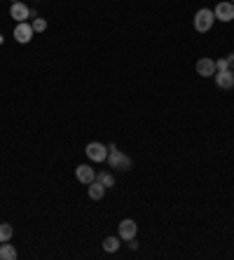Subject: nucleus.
I'll return each instance as SVG.
<instances>
[{
    "instance_id": "nucleus-4",
    "label": "nucleus",
    "mask_w": 234,
    "mask_h": 260,
    "mask_svg": "<svg viewBox=\"0 0 234 260\" xmlns=\"http://www.w3.org/2000/svg\"><path fill=\"white\" fill-rule=\"evenodd\" d=\"M84 153H87V157L94 159V162H105V159H108V148H105L103 143H99V141H94V143L87 145Z\"/></svg>"
},
{
    "instance_id": "nucleus-22",
    "label": "nucleus",
    "mask_w": 234,
    "mask_h": 260,
    "mask_svg": "<svg viewBox=\"0 0 234 260\" xmlns=\"http://www.w3.org/2000/svg\"><path fill=\"white\" fill-rule=\"evenodd\" d=\"M232 2H234V0H232Z\"/></svg>"
},
{
    "instance_id": "nucleus-1",
    "label": "nucleus",
    "mask_w": 234,
    "mask_h": 260,
    "mask_svg": "<svg viewBox=\"0 0 234 260\" xmlns=\"http://www.w3.org/2000/svg\"><path fill=\"white\" fill-rule=\"evenodd\" d=\"M108 164H110V169H119V171H127L131 169V157L124 155L122 150H117V145H110L108 148V159H105Z\"/></svg>"
},
{
    "instance_id": "nucleus-20",
    "label": "nucleus",
    "mask_w": 234,
    "mask_h": 260,
    "mask_svg": "<svg viewBox=\"0 0 234 260\" xmlns=\"http://www.w3.org/2000/svg\"><path fill=\"white\" fill-rule=\"evenodd\" d=\"M12 2H21V0H12Z\"/></svg>"
},
{
    "instance_id": "nucleus-12",
    "label": "nucleus",
    "mask_w": 234,
    "mask_h": 260,
    "mask_svg": "<svg viewBox=\"0 0 234 260\" xmlns=\"http://www.w3.org/2000/svg\"><path fill=\"white\" fill-rule=\"evenodd\" d=\"M0 258L2 260H14L17 258V248L12 244H7V242H2L0 244Z\"/></svg>"
},
{
    "instance_id": "nucleus-5",
    "label": "nucleus",
    "mask_w": 234,
    "mask_h": 260,
    "mask_svg": "<svg viewBox=\"0 0 234 260\" xmlns=\"http://www.w3.org/2000/svg\"><path fill=\"white\" fill-rule=\"evenodd\" d=\"M33 26L31 24H26V21H19L17 24V28H14V40L17 42H21V45H26V42H31L33 40Z\"/></svg>"
},
{
    "instance_id": "nucleus-13",
    "label": "nucleus",
    "mask_w": 234,
    "mask_h": 260,
    "mask_svg": "<svg viewBox=\"0 0 234 260\" xmlns=\"http://www.w3.org/2000/svg\"><path fill=\"white\" fill-rule=\"evenodd\" d=\"M12 234H14V230L10 223H0V244H2V242H10Z\"/></svg>"
},
{
    "instance_id": "nucleus-19",
    "label": "nucleus",
    "mask_w": 234,
    "mask_h": 260,
    "mask_svg": "<svg viewBox=\"0 0 234 260\" xmlns=\"http://www.w3.org/2000/svg\"><path fill=\"white\" fill-rule=\"evenodd\" d=\"M0 45H2V35H0Z\"/></svg>"
},
{
    "instance_id": "nucleus-2",
    "label": "nucleus",
    "mask_w": 234,
    "mask_h": 260,
    "mask_svg": "<svg viewBox=\"0 0 234 260\" xmlns=\"http://www.w3.org/2000/svg\"><path fill=\"white\" fill-rule=\"evenodd\" d=\"M213 21H216V14L211 12V10H206V7L195 14V28L199 33H208L211 26H213Z\"/></svg>"
},
{
    "instance_id": "nucleus-6",
    "label": "nucleus",
    "mask_w": 234,
    "mask_h": 260,
    "mask_svg": "<svg viewBox=\"0 0 234 260\" xmlns=\"http://www.w3.org/2000/svg\"><path fill=\"white\" fill-rule=\"evenodd\" d=\"M136 232H138V225H136V221L124 218V221L119 223V239L131 242V239H136Z\"/></svg>"
},
{
    "instance_id": "nucleus-17",
    "label": "nucleus",
    "mask_w": 234,
    "mask_h": 260,
    "mask_svg": "<svg viewBox=\"0 0 234 260\" xmlns=\"http://www.w3.org/2000/svg\"><path fill=\"white\" fill-rule=\"evenodd\" d=\"M216 70H218V73H220V70H230V66H227V59H225V56L216 61Z\"/></svg>"
},
{
    "instance_id": "nucleus-21",
    "label": "nucleus",
    "mask_w": 234,
    "mask_h": 260,
    "mask_svg": "<svg viewBox=\"0 0 234 260\" xmlns=\"http://www.w3.org/2000/svg\"><path fill=\"white\" fill-rule=\"evenodd\" d=\"M35 2H40V0H35Z\"/></svg>"
},
{
    "instance_id": "nucleus-3",
    "label": "nucleus",
    "mask_w": 234,
    "mask_h": 260,
    "mask_svg": "<svg viewBox=\"0 0 234 260\" xmlns=\"http://www.w3.org/2000/svg\"><path fill=\"white\" fill-rule=\"evenodd\" d=\"M213 14H216V19H218V21L230 24V21L234 19V2L232 0H222V2H218V5H216V10H213Z\"/></svg>"
},
{
    "instance_id": "nucleus-10",
    "label": "nucleus",
    "mask_w": 234,
    "mask_h": 260,
    "mask_svg": "<svg viewBox=\"0 0 234 260\" xmlns=\"http://www.w3.org/2000/svg\"><path fill=\"white\" fill-rule=\"evenodd\" d=\"M10 17L17 19V21H26L28 17H31V10H28L24 2H12V7H10Z\"/></svg>"
},
{
    "instance_id": "nucleus-16",
    "label": "nucleus",
    "mask_w": 234,
    "mask_h": 260,
    "mask_svg": "<svg viewBox=\"0 0 234 260\" xmlns=\"http://www.w3.org/2000/svg\"><path fill=\"white\" fill-rule=\"evenodd\" d=\"M31 26H33V31H35V33H42V31H47V21H45V19H35Z\"/></svg>"
},
{
    "instance_id": "nucleus-15",
    "label": "nucleus",
    "mask_w": 234,
    "mask_h": 260,
    "mask_svg": "<svg viewBox=\"0 0 234 260\" xmlns=\"http://www.w3.org/2000/svg\"><path fill=\"white\" fill-rule=\"evenodd\" d=\"M96 181H101L105 188H113V185H115V178H113V173H110V171H101V173L96 176Z\"/></svg>"
},
{
    "instance_id": "nucleus-14",
    "label": "nucleus",
    "mask_w": 234,
    "mask_h": 260,
    "mask_svg": "<svg viewBox=\"0 0 234 260\" xmlns=\"http://www.w3.org/2000/svg\"><path fill=\"white\" fill-rule=\"evenodd\" d=\"M103 248L108 251V253H115L117 248H119V239H117V237H105V239H103Z\"/></svg>"
},
{
    "instance_id": "nucleus-9",
    "label": "nucleus",
    "mask_w": 234,
    "mask_h": 260,
    "mask_svg": "<svg viewBox=\"0 0 234 260\" xmlns=\"http://www.w3.org/2000/svg\"><path fill=\"white\" fill-rule=\"evenodd\" d=\"M75 178H78L80 183H87V185H89V183L96 178V171L91 169L89 164H80L78 169H75Z\"/></svg>"
},
{
    "instance_id": "nucleus-8",
    "label": "nucleus",
    "mask_w": 234,
    "mask_h": 260,
    "mask_svg": "<svg viewBox=\"0 0 234 260\" xmlns=\"http://www.w3.org/2000/svg\"><path fill=\"white\" fill-rule=\"evenodd\" d=\"M213 78H216V85H218L220 89H232L234 87V70H220V73H216Z\"/></svg>"
},
{
    "instance_id": "nucleus-11",
    "label": "nucleus",
    "mask_w": 234,
    "mask_h": 260,
    "mask_svg": "<svg viewBox=\"0 0 234 260\" xmlns=\"http://www.w3.org/2000/svg\"><path fill=\"white\" fill-rule=\"evenodd\" d=\"M103 195H105V185L94 178V181L89 183V197L91 199H103Z\"/></svg>"
},
{
    "instance_id": "nucleus-7",
    "label": "nucleus",
    "mask_w": 234,
    "mask_h": 260,
    "mask_svg": "<svg viewBox=\"0 0 234 260\" xmlns=\"http://www.w3.org/2000/svg\"><path fill=\"white\" fill-rule=\"evenodd\" d=\"M197 73H199L201 78H211V75H216V73H218V70H216V61H213L211 56L199 59V61H197Z\"/></svg>"
},
{
    "instance_id": "nucleus-18",
    "label": "nucleus",
    "mask_w": 234,
    "mask_h": 260,
    "mask_svg": "<svg viewBox=\"0 0 234 260\" xmlns=\"http://www.w3.org/2000/svg\"><path fill=\"white\" fill-rule=\"evenodd\" d=\"M227 59V66H230V70H234V54H230V56H225Z\"/></svg>"
}]
</instances>
